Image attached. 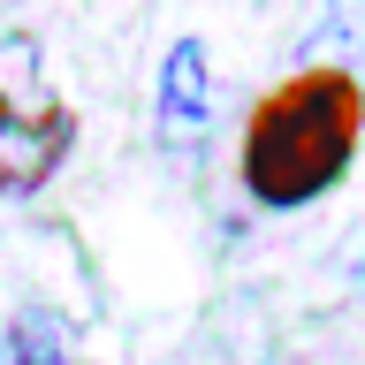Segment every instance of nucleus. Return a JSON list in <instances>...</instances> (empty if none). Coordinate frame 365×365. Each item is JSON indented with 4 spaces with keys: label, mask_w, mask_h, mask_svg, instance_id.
Returning a JSON list of instances; mask_svg holds the SVG:
<instances>
[{
    "label": "nucleus",
    "mask_w": 365,
    "mask_h": 365,
    "mask_svg": "<svg viewBox=\"0 0 365 365\" xmlns=\"http://www.w3.org/2000/svg\"><path fill=\"white\" fill-rule=\"evenodd\" d=\"M358 137H365V84L342 61H304L297 76H282V84L244 114L236 175H244L251 205L297 213V205L327 198V190L350 175Z\"/></svg>",
    "instance_id": "1"
},
{
    "label": "nucleus",
    "mask_w": 365,
    "mask_h": 365,
    "mask_svg": "<svg viewBox=\"0 0 365 365\" xmlns=\"http://www.w3.org/2000/svg\"><path fill=\"white\" fill-rule=\"evenodd\" d=\"M68 145H76V114L61 99H38L23 107L16 91L0 84V198H31L61 175Z\"/></svg>",
    "instance_id": "2"
},
{
    "label": "nucleus",
    "mask_w": 365,
    "mask_h": 365,
    "mask_svg": "<svg viewBox=\"0 0 365 365\" xmlns=\"http://www.w3.org/2000/svg\"><path fill=\"white\" fill-rule=\"evenodd\" d=\"M221 122V99H213V53L205 38H175L168 61H160V84H153V130L168 153H198Z\"/></svg>",
    "instance_id": "3"
},
{
    "label": "nucleus",
    "mask_w": 365,
    "mask_h": 365,
    "mask_svg": "<svg viewBox=\"0 0 365 365\" xmlns=\"http://www.w3.org/2000/svg\"><path fill=\"white\" fill-rule=\"evenodd\" d=\"M8 365H76V342L46 304H23L8 319Z\"/></svg>",
    "instance_id": "4"
}]
</instances>
